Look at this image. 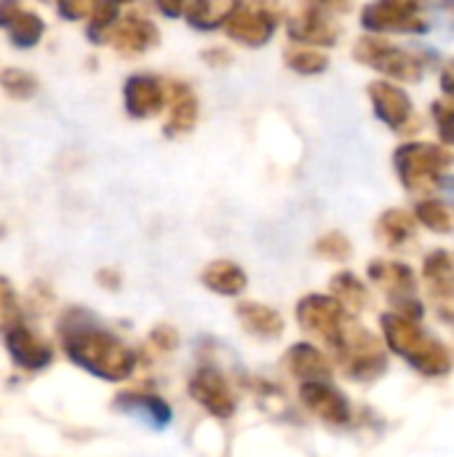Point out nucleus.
<instances>
[{
	"label": "nucleus",
	"instance_id": "nucleus-1",
	"mask_svg": "<svg viewBox=\"0 0 454 457\" xmlns=\"http://www.w3.org/2000/svg\"><path fill=\"white\" fill-rule=\"evenodd\" d=\"M64 348L75 364L107 380H120L134 370V353L118 337L96 327L72 329L64 337Z\"/></svg>",
	"mask_w": 454,
	"mask_h": 457
},
{
	"label": "nucleus",
	"instance_id": "nucleus-2",
	"mask_svg": "<svg viewBox=\"0 0 454 457\" xmlns=\"http://www.w3.org/2000/svg\"><path fill=\"white\" fill-rule=\"evenodd\" d=\"M383 332H385L388 345L401 359H407L415 370H420L425 375L450 372V353L439 343L425 337L415 321L404 319L401 313H385L383 316Z\"/></svg>",
	"mask_w": 454,
	"mask_h": 457
},
{
	"label": "nucleus",
	"instance_id": "nucleus-3",
	"mask_svg": "<svg viewBox=\"0 0 454 457\" xmlns=\"http://www.w3.org/2000/svg\"><path fill=\"white\" fill-rule=\"evenodd\" d=\"M452 163V153L436 145H404L396 153V169L409 193H433Z\"/></svg>",
	"mask_w": 454,
	"mask_h": 457
},
{
	"label": "nucleus",
	"instance_id": "nucleus-4",
	"mask_svg": "<svg viewBox=\"0 0 454 457\" xmlns=\"http://www.w3.org/2000/svg\"><path fill=\"white\" fill-rule=\"evenodd\" d=\"M337 353H340L345 372L356 380H375L385 370V353L377 337L361 327H348Z\"/></svg>",
	"mask_w": 454,
	"mask_h": 457
},
{
	"label": "nucleus",
	"instance_id": "nucleus-5",
	"mask_svg": "<svg viewBox=\"0 0 454 457\" xmlns=\"http://www.w3.org/2000/svg\"><path fill=\"white\" fill-rule=\"evenodd\" d=\"M356 59H361L364 64L399 78V80H417L423 75V62L417 56H412L409 51L391 46L388 40H377V37H364L356 46Z\"/></svg>",
	"mask_w": 454,
	"mask_h": 457
},
{
	"label": "nucleus",
	"instance_id": "nucleus-6",
	"mask_svg": "<svg viewBox=\"0 0 454 457\" xmlns=\"http://www.w3.org/2000/svg\"><path fill=\"white\" fill-rule=\"evenodd\" d=\"M297 319L302 324V329H308L310 335L321 337L324 343H329L332 348H340L345 332H348V319L345 311L332 300V297H305L297 308Z\"/></svg>",
	"mask_w": 454,
	"mask_h": 457
},
{
	"label": "nucleus",
	"instance_id": "nucleus-7",
	"mask_svg": "<svg viewBox=\"0 0 454 457\" xmlns=\"http://www.w3.org/2000/svg\"><path fill=\"white\" fill-rule=\"evenodd\" d=\"M369 273H372L375 284L396 305H401V311H404L401 316L404 319L415 321V316L423 313V305L415 300V273L407 265H401V262H375L369 268Z\"/></svg>",
	"mask_w": 454,
	"mask_h": 457
},
{
	"label": "nucleus",
	"instance_id": "nucleus-8",
	"mask_svg": "<svg viewBox=\"0 0 454 457\" xmlns=\"http://www.w3.org/2000/svg\"><path fill=\"white\" fill-rule=\"evenodd\" d=\"M364 24L369 29H399V32H415L425 27L415 3H396V0L367 5Z\"/></svg>",
	"mask_w": 454,
	"mask_h": 457
},
{
	"label": "nucleus",
	"instance_id": "nucleus-9",
	"mask_svg": "<svg viewBox=\"0 0 454 457\" xmlns=\"http://www.w3.org/2000/svg\"><path fill=\"white\" fill-rule=\"evenodd\" d=\"M225 21H227L230 37H235V40H241L246 46H262L276 29V21H273V16L268 11L249 8V5H235L233 13Z\"/></svg>",
	"mask_w": 454,
	"mask_h": 457
},
{
	"label": "nucleus",
	"instance_id": "nucleus-10",
	"mask_svg": "<svg viewBox=\"0 0 454 457\" xmlns=\"http://www.w3.org/2000/svg\"><path fill=\"white\" fill-rule=\"evenodd\" d=\"M302 402L308 404V410L313 415H318L321 420L332 423V426H343L351 418L348 402L340 391H334L329 383H305L302 386Z\"/></svg>",
	"mask_w": 454,
	"mask_h": 457
},
{
	"label": "nucleus",
	"instance_id": "nucleus-11",
	"mask_svg": "<svg viewBox=\"0 0 454 457\" xmlns=\"http://www.w3.org/2000/svg\"><path fill=\"white\" fill-rule=\"evenodd\" d=\"M369 96H372L375 112H377V118L383 123H388L393 129H401L412 118V102H409L404 88H399L393 83H372Z\"/></svg>",
	"mask_w": 454,
	"mask_h": 457
},
{
	"label": "nucleus",
	"instance_id": "nucleus-12",
	"mask_svg": "<svg viewBox=\"0 0 454 457\" xmlns=\"http://www.w3.org/2000/svg\"><path fill=\"white\" fill-rule=\"evenodd\" d=\"M190 396L195 402H201L209 412L219 415V418H230L233 415V396L230 388L225 386L222 375L214 370H201L193 383H190Z\"/></svg>",
	"mask_w": 454,
	"mask_h": 457
},
{
	"label": "nucleus",
	"instance_id": "nucleus-13",
	"mask_svg": "<svg viewBox=\"0 0 454 457\" xmlns=\"http://www.w3.org/2000/svg\"><path fill=\"white\" fill-rule=\"evenodd\" d=\"M423 281L439 308H454V260L447 252H433L423 265Z\"/></svg>",
	"mask_w": 454,
	"mask_h": 457
},
{
	"label": "nucleus",
	"instance_id": "nucleus-14",
	"mask_svg": "<svg viewBox=\"0 0 454 457\" xmlns=\"http://www.w3.org/2000/svg\"><path fill=\"white\" fill-rule=\"evenodd\" d=\"M5 345H8L11 356L16 359V364H21L27 370H40L51 361V348L24 327H8Z\"/></svg>",
	"mask_w": 454,
	"mask_h": 457
},
{
	"label": "nucleus",
	"instance_id": "nucleus-15",
	"mask_svg": "<svg viewBox=\"0 0 454 457\" xmlns=\"http://www.w3.org/2000/svg\"><path fill=\"white\" fill-rule=\"evenodd\" d=\"M126 104H128V112L131 115H153L161 110L163 104V88L155 78L150 75H134L128 83H126Z\"/></svg>",
	"mask_w": 454,
	"mask_h": 457
},
{
	"label": "nucleus",
	"instance_id": "nucleus-16",
	"mask_svg": "<svg viewBox=\"0 0 454 457\" xmlns=\"http://www.w3.org/2000/svg\"><path fill=\"white\" fill-rule=\"evenodd\" d=\"M289 32L294 40L313 43V46H332L337 40V24L324 13H318L316 8H308L302 16H297L289 24Z\"/></svg>",
	"mask_w": 454,
	"mask_h": 457
},
{
	"label": "nucleus",
	"instance_id": "nucleus-17",
	"mask_svg": "<svg viewBox=\"0 0 454 457\" xmlns=\"http://www.w3.org/2000/svg\"><path fill=\"white\" fill-rule=\"evenodd\" d=\"M286 364H289V370H292L300 380H305V383H326L329 375H332L329 361L321 356V351H316V348L308 345V343L294 345V348L286 353Z\"/></svg>",
	"mask_w": 454,
	"mask_h": 457
},
{
	"label": "nucleus",
	"instance_id": "nucleus-18",
	"mask_svg": "<svg viewBox=\"0 0 454 457\" xmlns=\"http://www.w3.org/2000/svg\"><path fill=\"white\" fill-rule=\"evenodd\" d=\"M0 27H8L11 32V40L16 46H35L43 35V21L29 13V11H21L19 5H0Z\"/></svg>",
	"mask_w": 454,
	"mask_h": 457
},
{
	"label": "nucleus",
	"instance_id": "nucleus-19",
	"mask_svg": "<svg viewBox=\"0 0 454 457\" xmlns=\"http://www.w3.org/2000/svg\"><path fill=\"white\" fill-rule=\"evenodd\" d=\"M380 233L385 238L388 246L393 249H404V246H412L415 238H417V225H415V217L407 214L404 209H391L383 214L380 220Z\"/></svg>",
	"mask_w": 454,
	"mask_h": 457
},
{
	"label": "nucleus",
	"instance_id": "nucleus-20",
	"mask_svg": "<svg viewBox=\"0 0 454 457\" xmlns=\"http://www.w3.org/2000/svg\"><path fill=\"white\" fill-rule=\"evenodd\" d=\"M155 37H158L155 27L144 19H126L112 29V43L126 54L144 51L150 43H155Z\"/></svg>",
	"mask_w": 454,
	"mask_h": 457
},
{
	"label": "nucleus",
	"instance_id": "nucleus-21",
	"mask_svg": "<svg viewBox=\"0 0 454 457\" xmlns=\"http://www.w3.org/2000/svg\"><path fill=\"white\" fill-rule=\"evenodd\" d=\"M238 316L244 321V327L260 337H278L284 332V321L276 311L257 305V303H244L238 305Z\"/></svg>",
	"mask_w": 454,
	"mask_h": 457
},
{
	"label": "nucleus",
	"instance_id": "nucleus-22",
	"mask_svg": "<svg viewBox=\"0 0 454 457\" xmlns=\"http://www.w3.org/2000/svg\"><path fill=\"white\" fill-rule=\"evenodd\" d=\"M203 281L206 287H211L214 292L219 295H238L244 292L246 287V276L238 265L227 262V260H219V262H211L203 273Z\"/></svg>",
	"mask_w": 454,
	"mask_h": 457
},
{
	"label": "nucleus",
	"instance_id": "nucleus-23",
	"mask_svg": "<svg viewBox=\"0 0 454 457\" xmlns=\"http://www.w3.org/2000/svg\"><path fill=\"white\" fill-rule=\"evenodd\" d=\"M332 292H334L332 300H334L345 313H361V311L367 308V303H369L367 287H364L356 276H351V273L337 276V278L332 281Z\"/></svg>",
	"mask_w": 454,
	"mask_h": 457
},
{
	"label": "nucleus",
	"instance_id": "nucleus-24",
	"mask_svg": "<svg viewBox=\"0 0 454 457\" xmlns=\"http://www.w3.org/2000/svg\"><path fill=\"white\" fill-rule=\"evenodd\" d=\"M198 115V104L193 94L185 86L174 88V102H171V118H169V134H185L193 129Z\"/></svg>",
	"mask_w": 454,
	"mask_h": 457
},
{
	"label": "nucleus",
	"instance_id": "nucleus-25",
	"mask_svg": "<svg viewBox=\"0 0 454 457\" xmlns=\"http://www.w3.org/2000/svg\"><path fill=\"white\" fill-rule=\"evenodd\" d=\"M417 220L423 222V225H428L431 230H436V233H450L454 230V214L442 204V201H423L420 206H417Z\"/></svg>",
	"mask_w": 454,
	"mask_h": 457
},
{
	"label": "nucleus",
	"instance_id": "nucleus-26",
	"mask_svg": "<svg viewBox=\"0 0 454 457\" xmlns=\"http://www.w3.org/2000/svg\"><path fill=\"white\" fill-rule=\"evenodd\" d=\"M233 3H195L187 5V19L198 27H214L233 13Z\"/></svg>",
	"mask_w": 454,
	"mask_h": 457
},
{
	"label": "nucleus",
	"instance_id": "nucleus-27",
	"mask_svg": "<svg viewBox=\"0 0 454 457\" xmlns=\"http://www.w3.org/2000/svg\"><path fill=\"white\" fill-rule=\"evenodd\" d=\"M128 404H131V410H142L155 426H166L171 420V410L155 396H131Z\"/></svg>",
	"mask_w": 454,
	"mask_h": 457
},
{
	"label": "nucleus",
	"instance_id": "nucleus-28",
	"mask_svg": "<svg viewBox=\"0 0 454 457\" xmlns=\"http://www.w3.org/2000/svg\"><path fill=\"white\" fill-rule=\"evenodd\" d=\"M3 86L13 94V96H19V99H24V96H32L35 94V88H37V80L29 75V72H24V70H5L3 72Z\"/></svg>",
	"mask_w": 454,
	"mask_h": 457
},
{
	"label": "nucleus",
	"instance_id": "nucleus-29",
	"mask_svg": "<svg viewBox=\"0 0 454 457\" xmlns=\"http://www.w3.org/2000/svg\"><path fill=\"white\" fill-rule=\"evenodd\" d=\"M289 64L300 72H321L326 67V56L313 48H294L289 54Z\"/></svg>",
	"mask_w": 454,
	"mask_h": 457
},
{
	"label": "nucleus",
	"instance_id": "nucleus-30",
	"mask_svg": "<svg viewBox=\"0 0 454 457\" xmlns=\"http://www.w3.org/2000/svg\"><path fill=\"white\" fill-rule=\"evenodd\" d=\"M433 115H436L442 139L454 145V102H436L433 104Z\"/></svg>",
	"mask_w": 454,
	"mask_h": 457
},
{
	"label": "nucleus",
	"instance_id": "nucleus-31",
	"mask_svg": "<svg viewBox=\"0 0 454 457\" xmlns=\"http://www.w3.org/2000/svg\"><path fill=\"white\" fill-rule=\"evenodd\" d=\"M318 252H321L324 257H332V260H345V257L351 254V244H348L345 236L332 233V236H326V238L318 241Z\"/></svg>",
	"mask_w": 454,
	"mask_h": 457
},
{
	"label": "nucleus",
	"instance_id": "nucleus-32",
	"mask_svg": "<svg viewBox=\"0 0 454 457\" xmlns=\"http://www.w3.org/2000/svg\"><path fill=\"white\" fill-rule=\"evenodd\" d=\"M115 5H107V3H102V5H96L94 8V24L96 27H104V24H110L112 21V16H115Z\"/></svg>",
	"mask_w": 454,
	"mask_h": 457
},
{
	"label": "nucleus",
	"instance_id": "nucleus-33",
	"mask_svg": "<svg viewBox=\"0 0 454 457\" xmlns=\"http://www.w3.org/2000/svg\"><path fill=\"white\" fill-rule=\"evenodd\" d=\"M442 86H444V91L454 99V62H450V64L444 67V72H442Z\"/></svg>",
	"mask_w": 454,
	"mask_h": 457
}]
</instances>
